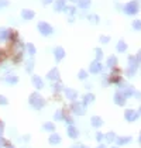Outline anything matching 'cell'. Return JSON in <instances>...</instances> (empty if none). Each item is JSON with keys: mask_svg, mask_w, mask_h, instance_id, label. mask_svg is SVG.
I'll return each instance as SVG.
<instances>
[{"mask_svg": "<svg viewBox=\"0 0 141 148\" xmlns=\"http://www.w3.org/2000/svg\"><path fill=\"white\" fill-rule=\"evenodd\" d=\"M9 41V28L0 27V42H6Z\"/></svg>", "mask_w": 141, "mask_h": 148, "instance_id": "19", "label": "cell"}, {"mask_svg": "<svg viewBox=\"0 0 141 148\" xmlns=\"http://www.w3.org/2000/svg\"><path fill=\"white\" fill-rule=\"evenodd\" d=\"M70 1H73V3H78V0H70Z\"/></svg>", "mask_w": 141, "mask_h": 148, "instance_id": "48", "label": "cell"}, {"mask_svg": "<svg viewBox=\"0 0 141 148\" xmlns=\"http://www.w3.org/2000/svg\"><path fill=\"white\" fill-rule=\"evenodd\" d=\"M114 141L117 143L118 145H124V144H129L131 141V137H116Z\"/></svg>", "mask_w": 141, "mask_h": 148, "instance_id": "24", "label": "cell"}, {"mask_svg": "<svg viewBox=\"0 0 141 148\" xmlns=\"http://www.w3.org/2000/svg\"><path fill=\"white\" fill-rule=\"evenodd\" d=\"M90 120H92L90 123H92V125H93V127H100V125L103 124V120H102L99 116H93Z\"/></svg>", "mask_w": 141, "mask_h": 148, "instance_id": "29", "label": "cell"}, {"mask_svg": "<svg viewBox=\"0 0 141 148\" xmlns=\"http://www.w3.org/2000/svg\"><path fill=\"white\" fill-rule=\"evenodd\" d=\"M48 141H49L51 145H57V144L61 143V136L57 134V133H52V134L49 136V138H48Z\"/></svg>", "mask_w": 141, "mask_h": 148, "instance_id": "20", "label": "cell"}, {"mask_svg": "<svg viewBox=\"0 0 141 148\" xmlns=\"http://www.w3.org/2000/svg\"><path fill=\"white\" fill-rule=\"evenodd\" d=\"M102 69H103V65L99 62V61H94L90 64V66H89V71H90V73H99V72H102Z\"/></svg>", "mask_w": 141, "mask_h": 148, "instance_id": "14", "label": "cell"}, {"mask_svg": "<svg viewBox=\"0 0 141 148\" xmlns=\"http://www.w3.org/2000/svg\"><path fill=\"white\" fill-rule=\"evenodd\" d=\"M117 52H126L127 51V42L126 41H123V40H120L117 42Z\"/></svg>", "mask_w": 141, "mask_h": 148, "instance_id": "26", "label": "cell"}, {"mask_svg": "<svg viewBox=\"0 0 141 148\" xmlns=\"http://www.w3.org/2000/svg\"><path fill=\"white\" fill-rule=\"evenodd\" d=\"M72 148H78V147H76V145H75V147H72Z\"/></svg>", "mask_w": 141, "mask_h": 148, "instance_id": "52", "label": "cell"}, {"mask_svg": "<svg viewBox=\"0 0 141 148\" xmlns=\"http://www.w3.org/2000/svg\"><path fill=\"white\" fill-rule=\"evenodd\" d=\"M42 130L44 131H49V133H54L55 131V124L51 123V121H47V123L42 124Z\"/></svg>", "mask_w": 141, "mask_h": 148, "instance_id": "25", "label": "cell"}, {"mask_svg": "<svg viewBox=\"0 0 141 148\" xmlns=\"http://www.w3.org/2000/svg\"><path fill=\"white\" fill-rule=\"evenodd\" d=\"M68 136H69L70 138H78V136H79V131H78L73 125H69V127H68Z\"/></svg>", "mask_w": 141, "mask_h": 148, "instance_id": "27", "label": "cell"}, {"mask_svg": "<svg viewBox=\"0 0 141 148\" xmlns=\"http://www.w3.org/2000/svg\"><path fill=\"white\" fill-rule=\"evenodd\" d=\"M64 95L70 102H75L76 97H78V92L75 90V89H72V88H64Z\"/></svg>", "mask_w": 141, "mask_h": 148, "instance_id": "8", "label": "cell"}, {"mask_svg": "<svg viewBox=\"0 0 141 148\" xmlns=\"http://www.w3.org/2000/svg\"><path fill=\"white\" fill-rule=\"evenodd\" d=\"M89 20H90L92 23L97 24L99 23V16H96V14H89Z\"/></svg>", "mask_w": 141, "mask_h": 148, "instance_id": "37", "label": "cell"}, {"mask_svg": "<svg viewBox=\"0 0 141 148\" xmlns=\"http://www.w3.org/2000/svg\"><path fill=\"white\" fill-rule=\"evenodd\" d=\"M134 96H136L137 99H141V92H137V90H134Z\"/></svg>", "mask_w": 141, "mask_h": 148, "instance_id": "44", "label": "cell"}, {"mask_svg": "<svg viewBox=\"0 0 141 148\" xmlns=\"http://www.w3.org/2000/svg\"><path fill=\"white\" fill-rule=\"evenodd\" d=\"M35 17V12L34 10H30V9H23L21 10V18L23 20H33Z\"/></svg>", "mask_w": 141, "mask_h": 148, "instance_id": "13", "label": "cell"}, {"mask_svg": "<svg viewBox=\"0 0 141 148\" xmlns=\"http://www.w3.org/2000/svg\"><path fill=\"white\" fill-rule=\"evenodd\" d=\"M64 12L66 13L68 16H73V14L76 13V7H75V6H65Z\"/></svg>", "mask_w": 141, "mask_h": 148, "instance_id": "31", "label": "cell"}, {"mask_svg": "<svg viewBox=\"0 0 141 148\" xmlns=\"http://www.w3.org/2000/svg\"><path fill=\"white\" fill-rule=\"evenodd\" d=\"M3 133H4V123L0 120V138H3Z\"/></svg>", "mask_w": 141, "mask_h": 148, "instance_id": "40", "label": "cell"}, {"mask_svg": "<svg viewBox=\"0 0 141 148\" xmlns=\"http://www.w3.org/2000/svg\"><path fill=\"white\" fill-rule=\"evenodd\" d=\"M37 30H38L40 34L44 35V37H49V35L54 34V28H52V25L48 24L47 21H38V24H37Z\"/></svg>", "mask_w": 141, "mask_h": 148, "instance_id": "3", "label": "cell"}, {"mask_svg": "<svg viewBox=\"0 0 141 148\" xmlns=\"http://www.w3.org/2000/svg\"><path fill=\"white\" fill-rule=\"evenodd\" d=\"M70 109H72V113L76 114V116H83V114L86 113V106L82 102H76V100L72 102Z\"/></svg>", "mask_w": 141, "mask_h": 148, "instance_id": "5", "label": "cell"}, {"mask_svg": "<svg viewBox=\"0 0 141 148\" xmlns=\"http://www.w3.org/2000/svg\"><path fill=\"white\" fill-rule=\"evenodd\" d=\"M0 148H3V145H1V144H0Z\"/></svg>", "mask_w": 141, "mask_h": 148, "instance_id": "51", "label": "cell"}, {"mask_svg": "<svg viewBox=\"0 0 141 148\" xmlns=\"http://www.w3.org/2000/svg\"><path fill=\"white\" fill-rule=\"evenodd\" d=\"M34 66H35L34 58H28V59L25 61V64H24V69H25V72H27V73H33Z\"/></svg>", "mask_w": 141, "mask_h": 148, "instance_id": "16", "label": "cell"}, {"mask_svg": "<svg viewBox=\"0 0 141 148\" xmlns=\"http://www.w3.org/2000/svg\"><path fill=\"white\" fill-rule=\"evenodd\" d=\"M94 52H96V61H100V59L103 58V52H102V49H100V48H96V49H94Z\"/></svg>", "mask_w": 141, "mask_h": 148, "instance_id": "35", "label": "cell"}, {"mask_svg": "<svg viewBox=\"0 0 141 148\" xmlns=\"http://www.w3.org/2000/svg\"><path fill=\"white\" fill-rule=\"evenodd\" d=\"M78 78L81 80H85L86 78H88V72L86 71H83V69H81L79 72H78Z\"/></svg>", "mask_w": 141, "mask_h": 148, "instance_id": "34", "label": "cell"}, {"mask_svg": "<svg viewBox=\"0 0 141 148\" xmlns=\"http://www.w3.org/2000/svg\"><path fill=\"white\" fill-rule=\"evenodd\" d=\"M140 144H141V134H140Z\"/></svg>", "mask_w": 141, "mask_h": 148, "instance_id": "49", "label": "cell"}, {"mask_svg": "<svg viewBox=\"0 0 141 148\" xmlns=\"http://www.w3.org/2000/svg\"><path fill=\"white\" fill-rule=\"evenodd\" d=\"M136 59L138 61V64H141V49L138 51V54H137V57H136Z\"/></svg>", "mask_w": 141, "mask_h": 148, "instance_id": "43", "label": "cell"}, {"mask_svg": "<svg viewBox=\"0 0 141 148\" xmlns=\"http://www.w3.org/2000/svg\"><path fill=\"white\" fill-rule=\"evenodd\" d=\"M138 66H140V64H138V61L136 59V57L130 55L129 57V66H127V71H126L127 76H134L136 72L138 71Z\"/></svg>", "mask_w": 141, "mask_h": 148, "instance_id": "4", "label": "cell"}, {"mask_svg": "<svg viewBox=\"0 0 141 148\" xmlns=\"http://www.w3.org/2000/svg\"><path fill=\"white\" fill-rule=\"evenodd\" d=\"M97 148H106V147H105V145H103V144H102V145H99V147H97Z\"/></svg>", "mask_w": 141, "mask_h": 148, "instance_id": "47", "label": "cell"}, {"mask_svg": "<svg viewBox=\"0 0 141 148\" xmlns=\"http://www.w3.org/2000/svg\"><path fill=\"white\" fill-rule=\"evenodd\" d=\"M117 62H118V59L116 58V55H110V57L107 58L106 65H107V68H114L117 65Z\"/></svg>", "mask_w": 141, "mask_h": 148, "instance_id": "21", "label": "cell"}, {"mask_svg": "<svg viewBox=\"0 0 141 148\" xmlns=\"http://www.w3.org/2000/svg\"><path fill=\"white\" fill-rule=\"evenodd\" d=\"M31 83L37 90H41L45 88V83H44V79L40 76V75H31Z\"/></svg>", "mask_w": 141, "mask_h": 148, "instance_id": "7", "label": "cell"}, {"mask_svg": "<svg viewBox=\"0 0 141 148\" xmlns=\"http://www.w3.org/2000/svg\"><path fill=\"white\" fill-rule=\"evenodd\" d=\"M54 58H55V62H61L65 58V49L62 47H55L54 48Z\"/></svg>", "mask_w": 141, "mask_h": 148, "instance_id": "11", "label": "cell"}, {"mask_svg": "<svg viewBox=\"0 0 141 148\" xmlns=\"http://www.w3.org/2000/svg\"><path fill=\"white\" fill-rule=\"evenodd\" d=\"M28 103H30V106L34 109V110H41L44 106H45V99L37 92H33L31 95H30V97H28Z\"/></svg>", "mask_w": 141, "mask_h": 148, "instance_id": "1", "label": "cell"}, {"mask_svg": "<svg viewBox=\"0 0 141 148\" xmlns=\"http://www.w3.org/2000/svg\"><path fill=\"white\" fill-rule=\"evenodd\" d=\"M123 12L126 13L127 16H136L137 13L140 12V3L137 0H131L127 4L123 6Z\"/></svg>", "mask_w": 141, "mask_h": 148, "instance_id": "2", "label": "cell"}, {"mask_svg": "<svg viewBox=\"0 0 141 148\" xmlns=\"http://www.w3.org/2000/svg\"><path fill=\"white\" fill-rule=\"evenodd\" d=\"M96 140H97V141H102V140H103V134H102V133H97V134H96Z\"/></svg>", "mask_w": 141, "mask_h": 148, "instance_id": "41", "label": "cell"}, {"mask_svg": "<svg viewBox=\"0 0 141 148\" xmlns=\"http://www.w3.org/2000/svg\"><path fill=\"white\" fill-rule=\"evenodd\" d=\"M7 104H9L7 97H6V96H3V95H0V106H7Z\"/></svg>", "mask_w": 141, "mask_h": 148, "instance_id": "36", "label": "cell"}, {"mask_svg": "<svg viewBox=\"0 0 141 148\" xmlns=\"http://www.w3.org/2000/svg\"><path fill=\"white\" fill-rule=\"evenodd\" d=\"M120 92L123 93V96H124L126 99H129V97H131V96L134 95V88L127 85V86H123V88L120 89Z\"/></svg>", "mask_w": 141, "mask_h": 148, "instance_id": "15", "label": "cell"}, {"mask_svg": "<svg viewBox=\"0 0 141 148\" xmlns=\"http://www.w3.org/2000/svg\"><path fill=\"white\" fill-rule=\"evenodd\" d=\"M124 117H126L127 121H136V120L140 117V113L136 112V110H133V109H127V110L124 112Z\"/></svg>", "mask_w": 141, "mask_h": 148, "instance_id": "10", "label": "cell"}, {"mask_svg": "<svg viewBox=\"0 0 141 148\" xmlns=\"http://www.w3.org/2000/svg\"><path fill=\"white\" fill-rule=\"evenodd\" d=\"M51 3H54V0H42V4H44V6H48V4H51Z\"/></svg>", "mask_w": 141, "mask_h": 148, "instance_id": "42", "label": "cell"}, {"mask_svg": "<svg viewBox=\"0 0 141 148\" xmlns=\"http://www.w3.org/2000/svg\"><path fill=\"white\" fill-rule=\"evenodd\" d=\"M92 102H94V95L93 93H88V95H85V96H83L82 103L85 104V106H88L89 103H92Z\"/></svg>", "mask_w": 141, "mask_h": 148, "instance_id": "22", "label": "cell"}, {"mask_svg": "<svg viewBox=\"0 0 141 148\" xmlns=\"http://www.w3.org/2000/svg\"><path fill=\"white\" fill-rule=\"evenodd\" d=\"M9 4H10L9 0H0V9H4V7H7Z\"/></svg>", "mask_w": 141, "mask_h": 148, "instance_id": "39", "label": "cell"}, {"mask_svg": "<svg viewBox=\"0 0 141 148\" xmlns=\"http://www.w3.org/2000/svg\"><path fill=\"white\" fill-rule=\"evenodd\" d=\"M138 113H140V114H141V107H140V112H138Z\"/></svg>", "mask_w": 141, "mask_h": 148, "instance_id": "50", "label": "cell"}, {"mask_svg": "<svg viewBox=\"0 0 141 148\" xmlns=\"http://www.w3.org/2000/svg\"><path fill=\"white\" fill-rule=\"evenodd\" d=\"M66 6V0H54V10L55 12H64Z\"/></svg>", "mask_w": 141, "mask_h": 148, "instance_id": "18", "label": "cell"}, {"mask_svg": "<svg viewBox=\"0 0 141 148\" xmlns=\"http://www.w3.org/2000/svg\"><path fill=\"white\" fill-rule=\"evenodd\" d=\"M3 52H4V51L0 49V64H1V61H3V58H4V54H3Z\"/></svg>", "mask_w": 141, "mask_h": 148, "instance_id": "45", "label": "cell"}, {"mask_svg": "<svg viewBox=\"0 0 141 148\" xmlns=\"http://www.w3.org/2000/svg\"><path fill=\"white\" fill-rule=\"evenodd\" d=\"M6 148H16V147H14V145H12V144H7V145H6Z\"/></svg>", "mask_w": 141, "mask_h": 148, "instance_id": "46", "label": "cell"}, {"mask_svg": "<svg viewBox=\"0 0 141 148\" xmlns=\"http://www.w3.org/2000/svg\"><path fill=\"white\" fill-rule=\"evenodd\" d=\"M90 3H92V0H78V6H79V9H82V10L89 9V7H90Z\"/></svg>", "mask_w": 141, "mask_h": 148, "instance_id": "23", "label": "cell"}, {"mask_svg": "<svg viewBox=\"0 0 141 148\" xmlns=\"http://www.w3.org/2000/svg\"><path fill=\"white\" fill-rule=\"evenodd\" d=\"M18 80L20 78L16 75V73H6L4 76H3V82L6 83V85H9V86H14V85H17L18 83Z\"/></svg>", "mask_w": 141, "mask_h": 148, "instance_id": "6", "label": "cell"}, {"mask_svg": "<svg viewBox=\"0 0 141 148\" xmlns=\"http://www.w3.org/2000/svg\"><path fill=\"white\" fill-rule=\"evenodd\" d=\"M106 140H107V143H113V141L116 140V134H114L113 131L107 133V134H106Z\"/></svg>", "mask_w": 141, "mask_h": 148, "instance_id": "32", "label": "cell"}, {"mask_svg": "<svg viewBox=\"0 0 141 148\" xmlns=\"http://www.w3.org/2000/svg\"><path fill=\"white\" fill-rule=\"evenodd\" d=\"M126 100H127V99L123 96L120 90L116 92V95H114V103H116V104H118V106H124V104H126Z\"/></svg>", "mask_w": 141, "mask_h": 148, "instance_id": "17", "label": "cell"}, {"mask_svg": "<svg viewBox=\"0 0 141 148\" xmlns=\"http://www.w3.org/2000/svg\"><path fill=\"white\" fill-rule=\"evenodd\" d=\"M113 148H117V147H113Z\"/></svg>", "mask_w": 141, "mask_h": 148, "instance_id": "53", "label": "cell"}, {"mask_svg": "<svg viewBox=\"0 0 141 148\" xmlns=\"http://www.w3.org/2000/svg\"><path fill=\"white\" fill-rule=\"evenodd\" d=\"M64 119H65L64 110H57V112L54 113V120H57V121H62Z\"/></svg>", "mask_w": 141, "mask_h": 148, "instance_id": "30", "label": "cell"}, {"mask_svg": "<svg viewBox=\"0 0 141 148\" xmlns=\"http://www.w3.org/2000/svg\"><path fill=\"white\" fill-rule=\"evenodd\" d=\"M24 52H27V55L30 58H34V55L37 54V48L33 42H27L24 44Z\"/></svg>", "mask_w": 141, "mask_h": 148, "instance_id": "12", "label": "cell"}, {"mask_svg": "<svg viewBox=\"0 0 141 148\" xmlns=\"http://www.w3.org/2000/svg\"><path fill=\"white\" fill-rule=\"evenodd\" d=\"M47 79L51 82H58L59 80V69L57 66H54L52 69H49L47 73Z\"/></svg>", "mask_w": 141, "mask_h": 148, "instance_id": "9", "label": "cell"}, {"mask_svg": "<svg viewBox=\"0 0 141 148\" xmlns=\"http://www.w3.org/2000/svg\"><path fill=\"white\" fill-rule=\"evenodd\" d=\"M99 40H100V42H102V44H107V42H109V40H110V37H109V35H100V38H99Z\"/></svg>", "mask_w": 141, "mask_h": 148, "instance_id": "38", "label": "cell"}, {"mask_svg": "<svg viewBox=\"0 0 141 148\" xmlns=\"http://www.w3.org/2000/svg\"><path fill=\"white\" fill-rule=\"evenodd\" d=\"M133 28L136 31H141V20H134L133 21Z\"/></svg>", "mask_w": 141, "mask_h": 148, "instance_id": "33", "label": "cell"}, {"mask_svg": "<svg viewBox=\"0 0 141 148\" xmlns=\"http://www.w3.org/2000/svg\"><path fill=\"white\" fill-rule=\"evenodd\" d=\"M51 88H52V90L55 92V93H59V92L64 90V85H62V83H61L59 80H58V82H54Z\"/></svg>", "mask_w": 141, "mask_h": 148, "instance_id": "28", "label": "cell"}]
</instances>
